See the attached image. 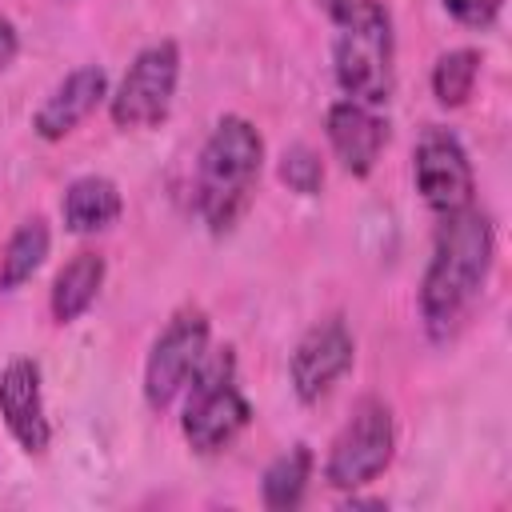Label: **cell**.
<instances>
[{
	"mask_svg": "<svg viewBox=\"0 0 512 512\" xmlns=\"http://www.w3.org/2000/svg\"><path fill=\"white\" fill-rule=\"evenodd\" d=\"M264 164V140L244 116L216 120L196 172V208L212 232H228L252 204Z\"/></svg>",
	"mask_w": 512,
	"mask_h": 512,
	"instance_id": "cell-3",
	"label": "cell"
},
{
	"mask_svg": "<svg viewBox=\"0 0 512 512\" xmlns=\"http://www.w3.org/2000/svg\"><path fill=\"white\" fill-rule=\"evenodd\" d=\"M312 480V452L304 444L280 452L268 468H264V480H260V492H264V504L272 512H288L304 500V488Z\"/></svg>",
	"mask_w": 512,
	"mask_h": 512,
	"instance_id": "cell-16",
	"label": "cell"
},
{
	"mask_svg": "<svg viewBox=\"0 0 512 512\" xmlns=\"http://www.w3.org/2000/svg\"><path fill=\"white\" fill-rule=\"evenodd\" d=\"M48 244H52V232H48L44 216L20 220L16 232L8 236L4 252H0V292H16L24 280H32L48 256Z\"/></svg>",
	"mask_w": 512,
	"mask_h": 512,
	"instance_id": "cell-15",
	"label": "cell"
},
{
	"mask_svg": "<svg viewBox=\"0 0 512 512\" xmlns=\"http://www.w3.org/2000/svg\"><path fill=\"white\" fill-rule=\"evenodd\" d=\"M476 76H480V52L476 48H456V52H444L432 68V92L444 108H460L472 88H476Z\"/></svg>",
	"mask_w": 512,
	"mask_h": 512,
	"instance_id": "cell-17",
	"label": "cell"
},
{
	"mask_svg": "<svg viewBox=\"0 0 512 512\" xmlns=\"http://www.w3.org/2000/svg\"><path fill=\"white\" fill-rule=\"evenodd\" d=\"M0 416L12 432V440L28 452L40 456L48 452L52 424L44 416V388H40V364L28 356H16L0 372Z\"/></svg>",
	"mask_w": 512,
	"mask_h": 512,
	"instance_id": "cell-10",
	"label": "cell"
},
{
	"mask_svg": "<svg viewBox=\"0 0 512 512\" xmlns=\"http://www.w3.org/2000/svg\"><path fill=\"white\" fill-rule=\"evenodd\" d=\"M320 4H324V8H328V4H332V0H320Z\"/></svg>",
	"mask_w": 512,
	"mask_h": 512,
	"instance_id": "cell-21",
	"label": "cell"
},
{
	"mask_svg": "<svg viewBox=\"0 0 512 512\" xmlns=\"http://www.w3.org/2000/svg\"><path fill=\"white\" fill-rule=\"evenodd\" d=\"M336 36H332V68L336 84L348 100L380 108L396 88V40L392 16L380 0H332L328 4Z\"/></svg>",
	"mask_w": 512,
	"mask_h": 512,
	"instance_id": "cell-2",
	"label": "cell"
},
{
	"mask_svg": "<svg viewBox=\"0 0 512 512\" xmlns=\"http://www.w3.org/2000/svg\"><path fill=\"white\" fill-rule=\"evenodd\" d=\"M352 360H356V340H352V332L340 316H328V320L312 324L300 336V344L292 352V364H288L296 396L304 404H316L320 396H328L336 388V380L348 376Z\"/></svg>",
	"mask_w": 512,
	"mask_h": 512,
	"instance_id": "cell-9",
	"label": "cell"
},
{
	"mask_svg": "<svg viewBox=\"0 0 512 512\" xmlns=\"http://www.w3.org/2000/svg\"><path fill=\"white\" fill-rule=\"evenodd\" d=\"M16 52H20V36H16V24L8 20V16H0V72L16 60Z\"/></svg>",
	"mask_w": 512,
	"mask_h": 512,
	"instance_id": "cell-20",
	"label": "cell"
},
{
	"mask_svg": "<svg viewBox=\"0 0 512 512\" xmlns=\"http://www.w3.org/2000/svg\"><path fill=\"white\" fill-rule=\"evenodd\" d=\"M328 144L344 172L368 176L388 144V120L360 100H336L328 108Z\"/></svg>",
	"mask_w": 512,
	"mask_h": 512,
	"instance_id": "cell-11",
	"label": "cell"
},
{
	"mask_svg": "<svg viewBox=\"0 0 512 512\" xmlns=\"http://www.w3.org/2000/svg\"><path fill=\"white\" fill-rule=\"evenodd\" d=\"M444 8H448L460 24H468V28H488V24L500 16L504 0H444Z\"/></svg>",
	"mask_w": 512,
	"mask_h": 512,
	"instance_id": "cell-19",
	"label": "cell"
},
{
	"mask_svg": "<svg viewBox=\"0 0 512 512\" xmlns=\"http://www.w3.org/2000/svg\"><path fill=\"white\" fill-rule=\"evenodd\" d=\"M104 288V256L100 252H76L52 280V320L56 324H72L80 320L96 296Z\"/></svg>",
	"mask_w": 512,
	"mask_h": 512,
	"instance_id": "cell-13",
	"label": "cell"
},
{
	"mask_svg": "<svg viewBox=\"0 0 512 512\" xmlns=\"http://www.w3.org/2000/svg\"><path fill=\"white\" fill-rule=\"evenodd\" d=\"M176 80H180L176 40H156V44L140 48L124 72L120 88L112 92V104H108L112 124L116 128H156L172 108Z\"/></svg>",
	"mask_w": 512,
	"mask_h": 512,
	"instance_id": "cell-6",
	"label": "cell"
},
{
	"mask_svg": "<svg viewBox=\"0 0 512 512\" xmlns=\"http://www.w3.org/2000/svg\"><path fill=\"white\" fill-rule=\"evenodd\" d=\"M416 188H420L424 204L440 216L460 212V208L472 204V192H476L472 160H468L464 144L452 132L432 128V132L420 136V144H416Z\"/></svg>",
	"mask_w": 512,
	"mask_h": 512,
	"instance_id": "cell-8",
	"label": "cell"
},
{
	"mask_svg": "<svg viewBox=\"0 0 512 512\" xmlns=\"http://www.w3.org/2000/svg\"><path fill=\"white\" fill-rule=\"evenodd\" d=\"M208 316L200 308H184L168 320V328L156 336L148 360H144V400L148 408L164 412L196 376V368L208 356Z\"/></svg>",
	"mask_w": 512,
	"mask_h": 512,
	"instance_id": "cell-7",
	"label": "cell"
},
{
	"mask_svg": "<svg viewBox=\"0 0 512 512\" xmlns=\"http://www.w3.org/2000/svg\"><path fill=\"white\" fill-rule=\"evenodd\" d=\"M492 256H496V232L480 208L468 204L440 220L436 248L420 284V316L432 340H448L460 328V320L484 292Z\"/></svg>",
	"mask_w": 512,
	"mask_h": 512,
	"instance_id": "cell-1",
	"label": "cell"
},
{
	"mask_svg": "<svg viewBox=\"0 0 512 512\" xmlns=\"http://www.w3.org/2000/svg\"><path fill=\"white\" fill-rule=\"evenodd\" d=\"M392 448H396V424L384 400L368 396L352 408L348 424L340 428V436L332 440L324 476L332 488L356 492L364 484H372L388 464H392Z\"/></svg>",
	"mask_w": 512,
	"mask_h": 512,
	"instance_id": "cell-5",
	"label": "cell"
},
{
	"mask_svg": "<svg viewBox=\"0 0 512 512\" xmlns=\"http://www.w3.org/2000/svg\"><path fill=\"white\" fill-rule=\"evenodd\" d=\"M108 96V76H104V68H96V64H80V68H72L48 96H44V104L36 108V116H32V128L44 136V140H64L76 124H84L92 112H96V104Z\"/></svg>",
	"mask_w": 512,
	"mask_h": 512,
	"instance_id": "cell-12",
	"label": "cell"
},
{
	"mask_svg": "<svg viewBox=\"0 0 512 512\" xmlns=\"http://www.w3.org/2000/svg\"><path fill=\"white\" fill-rule=\"evenodd\" d=\"M248 420H252V408H248L244 392L236 388L232 348L216 352L212 360L204 356V364L188 380V404L180 416V432H184L188 448L200 456L224 452L248 428Z\"/></svg>",
	"mask_w": 512,
	"mask_h": 512,
	"instance_id": "cell-4",
	"label": "cell"
},
{
	"mask_svg": "<svg viewBox=\"0 0 512 512\" xmlns=\"http://www.w3.org/2000/svg\"><path fill=\"white\" fill-rule=\"evenodd\" d=\"M120 208H124L120 188L108 176H80V180L68 184V192L60 200V212H64L68 232H80V236L116 224Z\"/></svg>",
	"mask_w": 512,
	"mask_h": 512,
	"instance_id": "cell-14",
	"label": "cell"
},
{
	"mask_svg": "<svg viewBox=\"0 0 512 512\" xmlns=\"http://www.w3.org/2000/svg\"><path fill=\"white\" fill-rule=\"evenodd\" d=\"M280 180H284L292 192L312 196V192H320V184H324V160H320L308 144H292V148L280 156Z\"/></svg>",
	"mask_w": 512,
	"mask_h": 512,
	"instance_id": "cell-18",
	"label": "cell"
}]
</instances>
